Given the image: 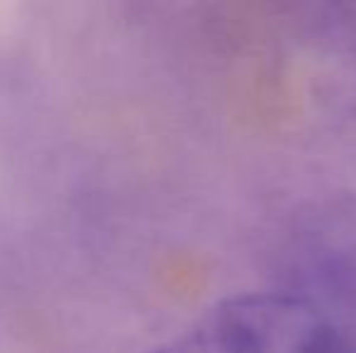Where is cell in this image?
I'll use <instances>...</instances> for the list:
<instances>
[{
  "label": "cell",
  "instance_id": "cell-1",
  "mask_svg": "<svg viewBox=\"0 0 356 353\" xmlns=\"http://www.w3.org/2000/svg\"><path fill=\"white\" fill-rule=\"evenodd\" d=\"M277 276L289 293L323 310L356 307V196L315 201L293 218L277 255Z\"/></svg>",
  "mask_w": 356,
  "mask_h": 353
},
{
  "label": "cell",
  "instance_id": "cell-2",
  "mask_svg": "<svg viewBox=\"0 0 356 353\" xmlns=\"http://www.w3.org/2000/svg\"><path fill=\"white\" fill-rule=\"evenodd\" d=\"M327 317L282 291L218 300L148 353H305Z\"/></svg>",
  "mask_w": 356,
  "mask_h": 353
},
{
  "label": "cell",
  "instance_id": "cell-3",
  "mask_svg": "<svg viewBox=\"0 0 356 353\" xmlns=\"http://www.w3.org/2000/svg\"><path fill=\"white\" fill-rule=\"evenodd\" d=\"M305 353H356V334L347 327H337L327 320L313 336Z\"/></svg>",
  "mask_w": 356,
  "mask_h": 353
}]
</instances>
